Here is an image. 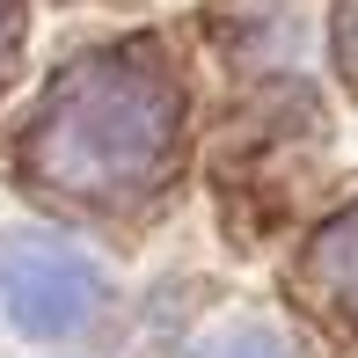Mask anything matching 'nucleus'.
<instances>
[{
    "instance_id": "nucleus-1",
    "label": "nucleus",
    "mask_w": 358,
    "mask_h": 358,
    "mask_svg": "<svg viewBox=\"0 0 358 358\" xmlns=\"http://www.w3.org/2000/svg\"><path fill=\"white\" fill-rule=\"evenodd\" d=\"M169 146H176L169 73L139 52H95L52 80L22 139V161L44 190H66V198H132L161 176Z\"/></svg>"
},
{
    "instance_id": "nucleus-2",
    "label": "nucleus",
    "mask_w": 358,
    "mask_h": 358,
    "mask_svg": "<svg viewBox=\"0 0 358 358\" xmlns=\"http://www.w3.org/2000/svg\"><path fill=\"white\" fill-rule=\"evenodd\" d=\"M0 300H8V322L22 336H73L103 300V278L66 241L22 234L0 249Z\"/></svg>"
},
{
    "instance_id": "nucleus-3",
    "label": "nucleus",
    "mask_w": 358,
    "mask_h": 358,
    "mask_svg": "<svg viewBox=\"0 0 358 358\" xmlns=\"http://www.w3.org/2000/svg\"><path fill=\"white\" fill-rule=\"evenodd\" d=\"M307 264H315V285L358 322V205H351V213H336V220L315 234V256H307Z\"/></svg>"
},
{
    "instance_id": "nucleus-4",
    "label": "nucleus",
    "mask_w": 358,
    "mask_h": 358,
    "mask_svg": "<svg viewBox=\"0 0 358 358\" xmlns=\"http://www.w3.org/2000/svg\"><path fill=\"white\" fill-rule=\"evenodd\" d=\"M336 59H344V73L358 80V0L336 8Z\"/></svg>"
},
{
    "instance_id": "nucleus-5",
    "label": "nucleus",
    "mask_w": 358,
    "mask_h": 358,
    "mask_svg": "<svg viewBox=\"0 0 358 358\" xmlns=\"http://www.w3.org/2000/svg\"><path fill=\"white\" fill-rule=\"evenodd\" d=\"M205 358H285L278 344H264V336H227V344H213Z\"/></svg>"
},
{
    "instance_id": "nucleus-6",
    "label": "nucleus",
    "mask_w": 358,
    "mask_h": 358,
    "mask_svg": "<svg viewBox=\"0 0 358 358\" xmlns=\"http://www.w3.org/2000/svg\"><path fill=\"white\" fill-rule=\"evenodd\" d=\"M15 52V0H0V59Z\"/></svg>"
}]
</instances>
